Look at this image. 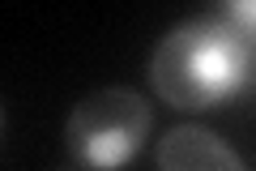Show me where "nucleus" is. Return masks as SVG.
Instances as JSON below:
<instances>
[{
    "mask_svg": "<svg viewBox=\"0 0 256 171\" xmlns=\"http://www.w3.org/2000/svg\"><path fill=\"white\" fill-rule=\"evenodd\" d=\"M146 73L162 103L180 111H205L252 86L256 39L244 35L222 9H210L166 30Z\"/></svg>",
    "mask_w": 256,
    "mask_h": 171,
    "instance_id": "1",
    "label": "nucleus"
},
{
    "mask_svg": "<svg viewBox=\"0 0 256 171\" xmlns=\"http://www.w3.org/2000/svg\"><path fill=\"white\" fill-rule=\"evenodd\" d=\"M150 128H154V111L137 90L102 86L73 107L68 124H64V141H68V154L77 158V167L120 171L146 145Z\"/></svg>",
    "mask_w": 256,
    "mask_h": 171,
    "instance_id": "2",
    "label": "nucleus"
},
{
    "mask_svg": "<svg viewBox=\"0 0 256 171\" xmlns=\"http://www.w3.org/2000/svg\"><path fill=\"white\" fill-rule=\"evenodd\" d=\"M158 171H248V167L210 128L180 124L158 141Z\"/></svg>",
    "mask_w": 256,
    "mask_h": 171,
    "instance_id": "3",
    "label": "nucleus"
},
{
    "mask_svg": "<svg viewBox=\"0 0 256 171\" xmlns=\"http://www.w3.org/2000/svg\"><path fill=\"white\" fill-rule=\"evenodd\" d=\"M222 13H226L230 22H235L244 35H252L256 39V0H230V5H218Z\"/></svg>",
    "mask_w": 256,
    "mask_h": 171,
    "instance_id": "4",
    "label": "nucleus"
},
{
    "mask_svg": "<svg viewBox=\"0 0 256 171\" xmlns=\"http://www.w3.org/2000/svg\"><path fill=\"white\" fill-rule=\"evenodd\" d=\"M60 171H82V167H60Z\"/></svg>",
    "mask_w": 256,
    "mask_h": 171,
    "instance_id": "5",
    "label": "nucleus"
}]
</instances>
